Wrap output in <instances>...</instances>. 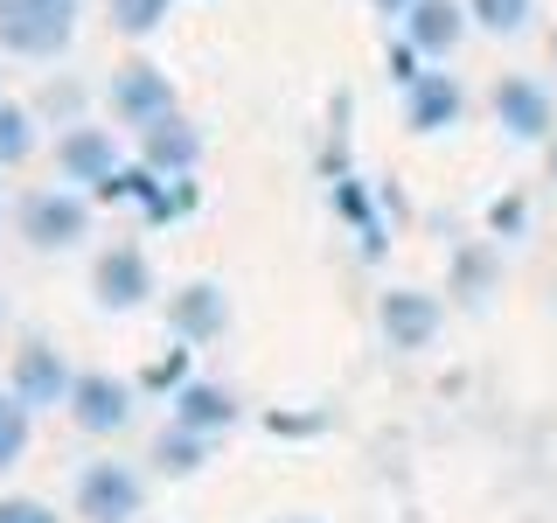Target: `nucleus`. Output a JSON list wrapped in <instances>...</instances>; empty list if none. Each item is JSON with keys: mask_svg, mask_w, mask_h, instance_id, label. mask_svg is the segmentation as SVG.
Segmentation results:
<instances>
[{"mask_svg": "<svg viewBox=\"0 0 557 523\" xmlns=\"http://www.w3.org/2000/svg\"><path fill=\"white\" fill-rule=\"evenodd\" d=\"M84 0H0V57L49 63L77 42Z\"/></svg>", "mask_w": 557, "mask_h": 523, "instance_id": "obj_1", "label": "nucleus"}, {"mask_svg": "<svg viewBox=\"0 0 557 523\" xmlns=\"http://www.w3.org/2000/svg\"><path fill=\"white\" fill-rule=\"evenodd\" d=\"M14 217H22V238L35 244V252H77L84 238H91V196H84V188H35V196H22V209H14Z\"/></svg>", "mask_w": 557, "mask_h": 523, "instance_id": "obj_2", "label": "nucleus"}, {"mask_svg": "<svg viewBox=\"0 0 557 523\" xmlns=\"http://www.w3.org/2000/svg\"><path fill=\"white\" fill-rule=\"evenodd\" d=\"M63 412H70V426H77V433L112 440V433H126L133 418H139V391H133L126 377H112V370H84V377H70Z\"/></svg>", "mask_w": 557, "mask_h": 523, "instance_id": "obj_3", "label": "nucleus"}, {"mask_svg": "<svg viewBox=\"0 0 557 523\" xmlns=\"http://www.w3.org/2000/svg\"><path fill=\"white\" fill-rule=\"evenodd\" d=\"M77 516L84 523H139L147 516V482L126 461H91L77 475Z\"/></svg>", "mask_w": 557, "mask_h": 523, "instance_id": "obj_4", "label": "nucleus"}, {"mask_svg": "<svg viewBox=\"0 0 557 523\" xmlns=\"http://www.w3.org/2000/svg\"><path fill=\"white\" fill-rule=\"evenodd\" d=\"M91 301L104 314H133L153 301V258L139 244H104L91 258Z\"/></svg>", "mask_w": 557, "mask_h": 523, "instance_id": "obj_5", "label": "nucleus"}, {"mask_svg": "<svg viewBox=\"0 0 557 523\" xmlns=\"http://www.w3.org/2000/svg\"><path fill=\"white\" fill-rule=\"evenodd\" d=\"M104 98H112V112L126 119L133 133H147L153 119H168V112H182V98H174L168 70H153V63H126V70H112Z\"/></svg>", "mask_w": 557, "mask_h": 523, "instance_id": "obj_6", "label": "nucleus"}, {"mask_svg": "<svg viewBox=\"0 0 557 523\" xmlns=\"http://www.w3.org/2000/svg\"><path fill=\"white\" fill-rule=\"evenodd\" d=\"M440 301L432 293H418V287H397V293H383L376 301V328H383V342L391 349H432L440 342Z\"/></svg>", "mask_w": 557, "mask_h": 523, "instance_id": "obj_7", "label": "nucleus"}, {"mask_svg": "<svg viewBox=\"0 0 557 523\" xmlns=\"http://www.w3.org/2000/svg\"><path fill=\"white\" fill-rule=\"evenodd\" d=\"M57 168H63L70 188H104V182L119 174V139L104 133V126H63Z\"/></svg>", "mask_w": 557, "mask_h": 523, "instance_id": "obj_8", "label": "nucleus"}, {"mask_svg": "<svg viewBox=\"0 0 557 523\" xmlns=\"http://www.w3.org/2000/svg\"><path fill=\"white\" fill-rule=\"evenodd\" d=\"M397 22H405V42L418 49V57H453L460 35H467V8L460 0H411Z\"/></svg>", "mask_w": 557, "mask_h": 523, "instance_id": "obj_9", "label": "nucleus"}, {"mask_svg": "<svg viewBox=\"0 0 557 523\" xmlns=\"http://www.w3.org/2000/svg\"><path fill=\"white\" fill-rule=\"evenodd\" d=\"M139 161H147L153 174H196V161H202V133L188 126L182 112H168V119H153V126L139 133Z\"/></svg>", "mask_w": 557, "mask_h": 523, "instance_id": "obj_10", "label": "nucleus"}, {"mask_svg": "<svg viewBox=\"0 0 557 523\" xmlns=\"http://www.w3.org/2000/svg\"><path fill=\"white\" fill-rule=\"evenodd\" d=\"M495 119L509 139H550V92L530 77H502L495 84Z\"/></svg>", "mask_w": 557, "mask_h": 523, "instance_id": "obj_11", "label": "nucleus"}, {"mask_svg": "<svg viewBox=\"0 0 557 523\" xmlns=\"http://www.w3.org/2000/svg\"><path fill=\"white\" fill-rule=\"evenodd\" d=\"M14 398L35 412V405H63L70 398V370H63V356L49 342H28V349H14Z\"/></svg>", "mask_w": 557, "mask_h": 523, "instance_id": "obj_12", "label": "nucleus"}, {"mask_svg": "<svg viewBox=\"0 0 557 523\" xmlns=\"http://www.w3.org/2000/svg\"><path fill=\"white\" fill-rule=\"evenodd\" d=\"M223 321H231V301H223V287H209V279H196V287H182L168 301V328L182 342H216Z\"/></svg>", "mask_w": 557, "mask_h": 523, "instance_id": "obj_13", "label": "nucleus"}, {"mask_svg": "<svg viewBox=\"0 0 557 523\" xmlns=\"http://www.w3.org/2000/svg\"><path fill=\"white\" fill-rule=\"evenodd\" d=\"M460 84L446 77V70H418V77L405 84V119H411V133H446L453 119H460Z\"/></svg>", "mask_w": 557, "mask_h": 523, "instance_id": "obj_14", "label": "nucleus"}, {"mask_svg": "<svg viewBox=\"0 0 557 523\" xmlns=\"http://www.w3.org/2000/svg\"><path fill=\"white\" fill-rule=\"evenodd\" d=\"M174 418L196 426V433H223V426H237V391H223V384H209V377H182Z\"/></svg>", "mask_w": 557, "mask_h": 523, "instance_id": "obj_15", "label": "nucleus"}, {"mask_svg": "<svg viewBox=\"0 0 557 523\" xmlns=\"http://www.w3.org/2000/svg\"><path fill=\"white\" fill-rule=\"evenodd\" d=\"M202 461H209V433L182 426V418H174L161 440H153V467H161V475H196Z\"/></svg>", "mask_w": 557, "mask_h": 523, "instance_id": "obj_16", "label": "nucleus"}, {"mask_svg": "<svg viewBox=\"0 0 557 523\" xmlns=\"http://www.w3.org/2000/svg\"><path fill=\"white\" fill-rule=\"evenodd\" d=\"M35 147H42L35 112H28V105H14V98H0V168H22Z\"/></svg>", "mask_w": 557, "mask_h": 523, "instance_id": "obj_17", "label": "nucleus"}, {"mask_svg": "<svg viewBox=\"0 0 557 523\" xmlns=\"http://www.w3.org/2000/svg\"><path fill=\"white\" fill-rule=\"evenodd\" d=\"M28 440H35V418H28V405H22L14 391H0V475H8V467L28 453Z\"/></svg>", "mask_w": 557, "mask_h": 523, "instance_id": "obj_18", "label": "nucleus"}, {"mask_svg": "<svg viewBox=\"0 0 557 523\" xmlns=\"http://www.w3.org/2000/svg\"><path fill=\"white\" fill-rule=\"evenodd\" d=\"M530 8L536 0H467V22H481L487 35H516L530 28Z\"/></svg>", "mask_w": 557, "mask_h": 523, "instance_id": "obj_19", "label": "nucleus"}, {"mask_svg": "<svg viewBox=\"0 0 557 523\" xmlns=\"http://www.w3.org/2000/svg\"><path fill=\"white\" fill-rule=\"evenodd\" d=\"M174 14V0H112V28L119 35H153Z\"/></svg>", "mask_w": 557, "mask_h": 523, "instance_id": "obj_20", "label": "nucleus"}, {"mask_svg": "<svg viewBox=\"0 0 557 523\" xmlns=\"http://www.w3.org/2000/svg\"><path fill=\"white\" fill-rule=\"evenodd\" d=\"M0 523H57V510L35 496H0Z\"/></svg>", "mask_w": 557, "mask_h": 523, "instance_id": "obj_21", "label": "nucleus"}, {"mask_svg": "<svg viewBox=\"0 0 557 523\" xmlns=\"http://www.w3.org/2000/svg\"><path fill=\"white\" fill-rule=\"evenodd\" d=\"M418 63H425V57H418L411 42H397V49H391V77H397V92H405V84L418 77Z\"/></svg>", "mask_w": 557, "mask_h": 523, "instance_id": "obj_22", "label": "nucleus"}, {"mask_svg": "<svg viewBox=\"0 0 557 523\" xmlns=\"http://www.w3.org/2000/svg\"><path fill=\"white\" fill-rule=\"evenodd\" d=\"M495 231H522V203H495Z\"/></svg>", "mask_w": 557, "mask_h": 523, "instance_id": "obj_23", "label": "nucleus"}, {"mask_svg": "<svg viewBox=\"0 0 557 523\" xmlns=\"http://www.w3.org/2000/svg\"><path fill=\"white\" fill-rule=\"evenodd\" d=\"M370 8H376V14H405L411 0H370Z\"/></svg>", "mask_w": 557, "mask_h": 523, "instance_id": "obj_24", "label": "nucleus"}, {"mask_svg": "<svg viewBox=\"0 0 557 523\" xmlns=\"http://www.w3.org/2000/svg\"><path fill=\"white\" fill-rule=\"evenodd\" d=\"M550 182H557V139H550Z\"/></svg>", "mask_w": 557, "mask_h": 523, "instance_id": "obj_25", "label": "nucleus"}, {"mask_svg": "<svg viewBox=\"0 0 557 523\" xmlns=\"http://www.w3.org/2000/svg\"><path fill=\"white\" fill-rule=\"evenodd\" d=\"M550 57H557V35H550Z\"/></svg>", "mask_w": 557, "mask_h": 523, "instance_id": "obj_26", "label": "nucleus"}, {"mask_svg": "<svg viewBox=\"0 0 557 523\" xmlns=\"http://www.w3.org/2000/svg\"><path fill=\"white\" fill-rule=\"evenodd\" d=\"M0 217H8V209H0Z\"/></svg>", "mask_w": 557, "mask_h": 523, "instance_id": "obj_27", "label": "nucleus"}]
</instances>
